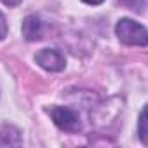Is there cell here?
Returning a JSON list of instances; mask_svg holds the SVG:
<instances>
[{"instance_id": "1", "label": "cell", "mask_w": 148, "mask_h": 148, "mask_svg": "<svg viewBox=\"0 0 148 148\" xmlns=\"http://www.w3.org/2000/svg\"><path fill=\"white\" fill-rule=\"evenodd\" d=\"M115 33L120 42L127 45H146L148 44V33L143 25L132 21V19H120L115 26Z\"/></svg>"}, {"instance_id": "2", "label": "cell", "mask_w": 148, "mask_h": 148, "mask_svg": "<svg viewBox=\"0 0 148 148\" xmlns=\"http://www.w3.org/2000/svg\"><path fill=\"white\" fill-rule=\"evenodd\" d=\"M49 113H51V119L54 120V124L64 132H79L82 127L79 115L66 106H54L49 110Z\"/></svg>"}, {"instance_id": "3", "label": "cell", "mask_w": 148, "mask_h": 148, "mask_svg": "<svg viewBox=\"0 0 148 148\" xmlns=\"http://www.w3.org/2000/svg\"><path fill=\"white\" fill-rule=\"evenodd\" d=\"M35 61L38 66H42L47 71H61L66 64L64 56L56 49H42L35 56Z\"/></svg>"}, {"instance_id": "4", "label": "cell", "mask_w": 148, "mask_h": 148, "mask_svg": "<svg viewBox=\"0 0 148 148\" xmlns=\"http://www.w3.org/2000/svg\"><path fill=\"white\" fill-rule=\"evenodd\" d=\"M42 33H44V28H42V23H40V19L37 16H28L23 21V37L28 42L40 40Z\"/></svg>"}, {"instance_id": "5", "label": "cell", "mask_w": 148, "mask_h": 148, "mask_svg": "<svg viewBox=\"0 0 148 148\" xmlns=\"http://www.w3.org/2000/svg\"><path fill=\"white\" fill-rule=\"evenodd\" d=\"M139 138L145 145H148V131H146V108L141 110L139 115Z\"/></svg>"}, {"instance_id": "6", "label": "cell", "mask_w": 148, "mask_h": 148, "mask_svg": "<svg viewBox=\"0 0 148 148\" xmlns=\"http://www.w3.org/2000/svg\"><path fill=\"white\" fill-rule=\"evenodd\" d=\"M7 37V21L4 18V14L0 12V40Z\"/></svg>"}, {"instance_id": "7", "label": "cell", "mask_w": 148, "mask_h": 148, "mask_svg": "<svg viewBox=\"0 0 148 148\" xmlns=\"http://www.w3.org/2000/svg\"><path fill=\"white\" fill-rule=\"evenodd\" d=\"M2 2H4L5 5H9V7H14V5L21 4V0H2Z\"/></svg>"}, {"instance_id": "8", "label": "cell", "mask_w": 148, "mask_h": 148, "mask_svg": "<svg viewBox=\"0 0 148 148\" xmlns=\"http://www.w3.org/2000/svg\"><path fill=\"white\" fill-rule=\"evenodd\" d=\"M82 2H86V4H89V5H98V4L105 2V0H82Z\"/></svg>"}]
</instances>
